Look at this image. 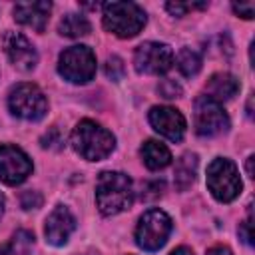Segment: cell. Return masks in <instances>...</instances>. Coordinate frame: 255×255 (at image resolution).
<instances>
[{
    "instance_id": "18",
    "label": "cell",
    "mask_w": 255,
    "mask_h": 255,
    "mask_svg": "<svg viewBox=\"0 0 255 255\" xmlns=\"http://www.w3.org/2000/svg\"><path fill=\"white\" fill-rule=\"evenodd\" d=\"M92 30L90 22L86 16L82 14H66L60 24H58V32L66 38H82V36H88Z\"/></svg>"
},
{
    "instance_id": "8",
    "label": "cell",
    "mask_w": 255,
    "mask_h": 255,
    "mask_svg": "<svg viewBox=\"0 0 255 255\" xmlns=\"http://www.w3.org/2000/svg\"><path fill=\"white\" fill-rule=\"evenodd\" d=\"M193 126L197 135L211 137L221 131H227L229 118L223 110V106L209 96H199L193 104Z\"/></svg>"
},
{
    "instance_id": "16",
    "label": "cell",
    "mask_w": 255,
    "mask_h": 255,
    "mask_svg": "<svg viewBox=\"0 0 255 255\" xmlns=\"http://www.w3.org/2000/svg\"><path fill=\"white\" fill-rule=\"evenodd\" d=\"M139 155H141V161L145 163V167L151 169V171L163 169L171 163V151L167 149L165 143H161L157 139H147L141 145Z\"/></svg>"
},
{
    "instance_id": "33",
    "label": "cell",
    "mask_w": 255,
    "mask_h": 255,
    "mask_svg": "<svg viewBox=\"0 0 255 255\" xmlns=\"http://www.w3.org/2000/svg\"><path fill=\"white\" fill-rule=\"evenodd\" d=\"M2 213H4V195L0 193V217H2Z\"/></svg>"
},
{
    "instance_id": "22",
    "label": "cell",
    "mask_w": 255,
    "mask_h": 255,
    "mask_svg": "<svg viewBox=\"0 0 255 255\" xmlns=\"http://www.w3.org/2000/svg\"><path fill=\"white\" fill-rule=\"evenodd\" d=\"M124 74H126L124 60L118 58V56H110L108 62H106V76L112 78V80H122Z\"/></svg>"
},
{
    "instance_id": "32",
    "label": "cell",
    "mask_w": 255,
    "mask_h": 255,
    "mask_svg": "<svg viewBox=\"0 0 255 255\" xmlns=\"http://www.w3.org/2000/svg\"><path fill=\"white\" fill-rule=\"evenodd\" d=\"M253 159H255L253 155L247 157V175H249V177H253Z\"/></svg>"
},
{
    "instance_id": "23",
    "label": "cell",
    "mask_w": 255,
    "mask_h": 255,
    "mask_svg": "<svg viewBox=\"0 0 255 255\" xmlns=\"http://www.w3.org/2000/svg\"><path fill=\"white\" fill-rule=\"evenodd\" d=\"M157 92H159L161 98L173 100V98H179V96H181V86L175 84L173 80H161V82L157 84Z\"/></svg>"
},
{
    "instance_id": "11",
    "label": "cell",
    "mask_w": 255,
    "mask_h": 255,
    "mask_svg": "<svg viewBox=\"0 0 255 255\" xmlns=\"http://www.w3.org/2000/svg\"><path fill=\"white\" fill-rule=\"evenodd\" d=\"M151 128L171 141H179L185 133V118L179 110L169 106H153L149 110Z\"/></svg>"
},
{
    "instance_id": "14",
    "label": "cell",
    "mask_w": 255,
    "mask_h": 255,
    "mask_svg": "<svg viewBox=\"0 0 255 255\" xmlns=\"http://www.w3.org/2000/svg\"><path fill=\"white\" fill-rule=\"evenodd\" d=\"M14 20L22 26H28L32 30L44 32L50 12H52V4L46 0H34V2H18L14 6Z\"/></svg>"
},
{
    "instance_id": "17",
    "label": "cell",
    "mask_w": 255,
    "mask_h": 255,
    "mask_svg": "<svg viewBox=\"0 0 255 255\" xmlns=\"http://www.w3.org/2000/svg\"><path fill=\"white\" fill-rule=\"evenodd\" d=\"M195 173H197V155L195 153H183L177 163H175V187L179 191H185L187 187H191V183L195 181Z\"/></svg>"
},
{
    "instance_id": "3",
    "label": "cell",
    "mask_w": 255,
    "mask_h": 255,
    "mask_svg": "<svg viewBox=\"0 0 255 255\" xmlns=\"http://www.w3.org/2000/svg\"><path fill=\"white\" fill-rule=\"evenodd\" d=\"M145 12L135 2H106L104 28L118 38H133L145 26Z\"/></svg>"
},
{
    "instance_id": "12",
    "label": "cell",
    "mask_w": 255,
    "mask_h": 255,
    "mask_svg": "<svg viewBox=\"0 0 255 255\" xmlns=\"http://www.w3.org/2000/svg\"><path fill=\"white\" fill-rule=\"evenodd\" d=\"M2 44H4L6 56L10 58V62L18 70L30 72V70L36 68V64H38L36 48L32 46V42L24 34H20V32H6Z\"/></svg>"
},
{
    "instance_id": "6",
    "label": "cell",
    "mask_w": 255,
    "mask_h": 255,
    "mask_svg": "<svg viewBox=\"0 0 255 255\" xmlns=\"http://www.w3.org/2000/svg\"><path fill=\"white\" fill-rule=\"evenodd\" d=\"M171 217L161 209H147L135 227V243L145 251H157L171 233Z\"/></svg>"
},
{
    "instance_id": "13",
    "label": "cell",
    "mask_w": 255,
    "mask_h": 255,
    "mask_svg": "<svg viewBox=\"0 0 255 255\" xmlns=\"http://www.w3.org/2000/svg\"><path fill=\"white\" fill-rule=\"evenodd\" d=\"M76 229V217L70 213L68 207L64 205H58L46 219V227H44V233H46V241L50 245H64L70 235L74 233Z\"/></svg>"
},
{
    "instance_id": "2",
    "label": "cell",
    "mask_w": 255,
    "mask_h": 255,
    "mask_svg": "<svg viewBox=\"0 0 255 255\" xmlns=\"http://www.w3.org/2000/svg\"><path fill=\"white\" fill-rule=\"evenodd\" d=\"M70 143L76 149V153H80L84 159L100 161L114 151L116 137L112 131H108L100 124H96L92 120H82L72 129Z\"/></svg>"
},
{
    "instance_id": "29",
    "label": "cell",
    "mask_w": 255,
    "mask_h": 255,
    "mask_svg": "<svg viewBox=\"0 0 255 255\" xmlns=\"http://www.w3.org/2000/svg\"><path fill=\"white\" fill-rule=\"evenodd\" d=\"M205 255H233V253H231V249H229V247H225V245H215V247L207 249V253H205Z\"/></svg>"
},
{
    "instance_id": "27",
    "label": "cell",
    "mask_w": 255,
    "mask_h": 255,
    "mask_svg": "<svg viewBox=\"0 0 255 255\" xmlns=\"http://www.w3.org/2000/svg\"><path fill=\"white\" fill-rule=\"evenodd\" d=\"M233 12L245 20H251L255 14V4L253 2H245V4H233Z\"/></svg>"
},
{
    "instance_id": "24",
    "label": "cell",
    "mask_w": 255,
    "mask_h": 255,
    "mask_svg": "<svg viewBox=\"0 0 255 255\" xmlns=\"http://www.w3.org/2000/svg\"><path fill=\"white\" fill-rule=\"evenodd\" d=\"M163 191V183L161 181H145L141 183V199H155L159 197Z\"/></svg>"
},
{
    "instance_id": "21",
    "label": "cell",
    "mask_w": 255,
    "mask_h": 255,
    "mask_svg": "<svg viewBox=\"0 0 255 255\" xmlns=\"http://www.w3.org/2000/svg\"><path fill=\"white\" fill-rule=\"evenodd\" d=\"M165 8H167V12H171L173 16H183V14H187L189 10L207 8V4H205V2H167Z\"/></svg>"
},
{
    "instance_id": "4",
    "label": "cell",
    "mask_w": 255,
    "mask_h": 255,
    "mask_svg": "<svg viewBox=\"0 0 255 255\" xmlns=\"http://www.w3.org/2000/svg\"><path fill=\"white\" fill-rule=\"evenodd\" d=\"M207 187L217 201L221 203L233 201L243 187L237 165L227 157H215L207 165Z\"/></svg>"
},
{
    "instance_id": "19",
    "label": "cell",
    "mask_w": 255,
    "mask_h": 255,
    "mask_svg": "<svg viewBox=\"0 0 255 255\" xmlns=\"http://www.w3.org/2000/svg\"><path fill=\"white\" fill-rule=\"evenodd\" d=\"M177 68L183 76H195L201 70V56L191 48H181L177 54Z\"/></svg>"
},
{
    "instance_id": "7",
    "label": "cell",
    "mask_w": 255,
    "mask_h": 255,
    "mask_svg": "<svg viewBox=\"0 0 255 255\" xmlns=\"http://www.w3.org/2000/svg\"><path fill=\"white\" fill-rule=\"evenodd\" d=\"M58 72L72 84H86L96 74V56L88 46H70L60 54Z\"/></svg>"
},
{
    "instance_id": "31",
    "label": "cell",
    "mask_w": 255,
    "mask_h": 255,
    "mask_svg": "<svg viewBox=\"0 0 255 255\" xmlns=\"http://www.w3.org/2000/svg\"><path fill=\"white\" fill-rule=\"evenodd\" d=\"M169 255H193V251L187 249V247H177V249H173Z\"/></svg>"
},
{
    "instance_id": "10",
    "label": "cell",
    "mask_w": 255,
    "mask_h": 255,
    "mask_svg": "<svg viewBox=\"0 0 255 255\" xmlns=\"http://www.w3.org/2000/svg\"><path fill=\"white\" fill-rule=\"evenodd\" d=\"M32 173L30 157L16 145H0V179L8 185L22 183Z\"/></svg>"
},
{
    "instance_id": "1",
    "label": "cell",
    "mask_w": 255,
    "mask_h": 255,
    "mask_svg": "<svg viewBox=\"0 0 255 255\" xmlns=\"http://www.w3.org/2000/svg\"><path fill=\"white\" fill-rule=\"evenodd\" d=\"M133 187L131 179L122 171H102L96 183V203L100 213L118 215L131 207Z\"/></svg>"
},
{
    "instance_id": "9",
    "label": "cell",
    "mask_w": 255,
    "mask_h": 255,
    "mask_svg": "<svg viewBox=\"0 0 255 255\" xmlns=\"http://www.w3.org/2000/svg\"><path fill=\"white\" fill-rule=\"evenodd\" d=\"M133 66L139 74L159 76L173 66V52L161 42H143L133 52Z\"/></svg>"
},
{
    "instance_id": "30",
    "label": "cell",
    "mask_w": 255,
    "mask_h": 255,
    "mask_svg": "<svg viewBox=\"0 0 255 255\" xmlns=\"http://www.w3.org/2000/svg\"><path fill=\"white\" fill-rule=\"evenodd\" d=\"M0 255H18L12 247V243H0Z\"/></svg>"
},
{
    "instance_id": "26",
    "label": "cell",
    "mask_w": 255,
    "mask_h": 255,
    "mask_svg": "<svg viewBox=\"0 0 255 255\" xmlns=\"http://www.w3.org/2000/svg\"><path fill=\"white\" fill-rule=\"evenodd\" d=\"M239 237H241L247 245H253V219H251V215L239 225Z\"/></svg>"
},
{
    "instance_id": "20",
    "label": "cell",
    "mask_w": 255,
    "mask_h": 255,
    "mask_svg": "<svg viewBox=\"0 0 255 255\" xmlns=\"http://www.w3.org/2000/svg\"><path fill=\"white\" fill-rule=\"evenodd\" d=\"M32 245H34V235H32L30 231L20 229V231H16V233H14L12 247H14V251H16L18 255H20V253H28Z\"/></svg>"
},
{
    "instance_id": "5",
    "label": "cell",
    "mask_w": 255,
    "mask_h": 255,
    "mask_svg": "<svg viewBox=\"0 0 255 255\" xmlns=\"http://www.w3.org/2000/svg\"><path fill=\"white\" fill-rule=\"evenodd\" d=\"M8 108L14 116L28 120V122H38L46 116L48 112V100L44 92L36 84H16L10 94H8Z\"/></svg>"
},
{
    "instance_id": "15",
    "label": "cell",
    "mask_w": 255,
    "mask_h": 255,
    "mask_svg": "<svg viewBox=\"0 0 255 255\" xmlns=\"http://www.w3.org/2000/svg\"><path fill=\"white\" fill-rule=\"evenodd\" d=\"M239 80L233 76V74H229V72H217V74H213L209 80H207V84H205V90H207V96L211 98V100H215V102H227V100H231V98H235L237 96V92H239Z\"/></svg>"
},
{
    "instance_id": "25",
    "label": "cell",
    "mask_w": 255,
    "mask_h": 255,
    "mask_svg": "<svg viewBox=\"0 0 255 255\" xmlns=\"http://www.w3.org/2000/svg\"><path fill=\"white\" fill-rule=\"evenodd\" d=\"M20 203H22V207H24V209H38V207L42 205V195H40L38 191L28 189V191H24V193H22Z\"/></svg>"
},
{
    "instance_id": "34",
    "label": "cell",
    "mask_w": 255,
    "mask_h": 255,
    "mask_svg": "<svg viewBox=\"0 0 255 255\" xmlns=\"http://www.w3.org/2000/svg\"><path fill=\"white\" fill-rule=\"evenodd\" d=\"M88 255H98V253H94V251H92V253H88Z\"/></svg>"
},
{
    "instance_id": "28",
    "label": "cell",
    "mask_w": 255,
    "mask_h": 255,
    "mask_svg": "<svg viewBox=\"0 0 255 255\" xmlns=\"http://www.w3.org/2000/svg\"><path fill=\"white\" fill-rule=\"evenodd\" d=\"M58 143H62L60 131H58L56 128H52V129H50V133H46V135L42 137V145H44V147H60Z\"/></svg>"
}]
</instances>
